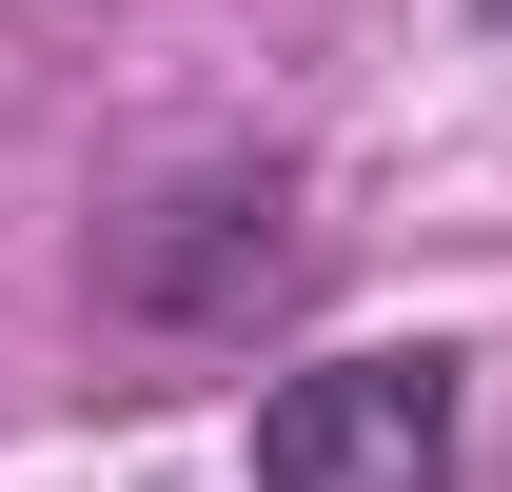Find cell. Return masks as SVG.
<instances>
[{
  "instance_id": "6da1fadb",
  "label": "cell",
  "mask_w": 512,
  "mask_h": 492,
  "mask_svg": "<svg viewBox=\"0 0 512 492\" xmlns=\"http://www.w3.org/2000/svg\"><path fill=\"white\" fill-rule=\"evenodd\" d=\"M296 296H316V237H296V178L276 158H197L138 217H99V315L119 335H256Z\"/></svg>"
},
{
  "instance_id": "7a4b0ae2",
  "label": "cell",
  "mask_w": 512,
  "mask_h": 492,
  "mask_svg": "<svg viewBox=\"0 0 512 492\" xmlns=\"http://www.w3.org/2000/svg\"><path fill=\"white\" fill-rule=\"evenodd\" d=\"M473 453V355L375 335V355H296L256 394V492H453Z\"/></svg>"
},
{
  "instance_id": "3957f363",
  "label": "cell",
  "mask_w": 512,
  "mask_h": 492,
  "mask_svg": "<svg viewBox=\"0 0 512 492\" xmlns=\"http://www.w3.org/2000/svg\"><path fill=\"white\" fill-rule=\"evenodd\" d=\"M473 20H493V40H512V0H473Z\"/></svg>"
}]
</instances>
